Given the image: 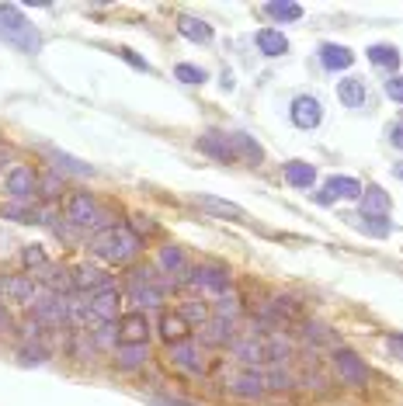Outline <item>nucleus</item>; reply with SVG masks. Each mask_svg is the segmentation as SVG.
I'll return each mask as SVG.
<instances>
[{"mask_svg":"<svg viewBox=\"0 0 403 406\" xmlns=\"http://www.w3.org/2000/svg\"><path fill=\"white\" fill-rule=\"evenodd\" d=\"M74 282H77V288H90L94 295L105 292V288H112V278H108L101 268H90V264H83V268L74 271Z\"/></svg>","mask_w":403,"mask_h":406,"instance_id":"22","label":"nucleus"},{"mask_svg":"<svg viewBox=\"0 0 403 406\" xmlns=\"http://www.w3.org/2000/svg\"><path fill=\"white\" fill-rule=\"evenodd\" d=\"M306 337H310V340H317V344H330V340H334V333H330L327 326H320V323H306Z\"/></svg>","mask_w":403,"mask_h":406,"instance_id":"45","label":"nucleus"},{"mask_svg":"<svg viewBox=\"0 0 403 406\" xmlns=\"http://www.w3.org/2000/svg\"><path fill=\"white\" fill-rule=\"evenodd\" d=\"M285 181H288L292 188H313V181H317V167H313V163H303V160L285 163Z\"/></svg>","mask_w":403,"mask_h":406,"instance_id":"26","label":"nucleus"},{"mask_svg":"<svg viewBox=\"0 0 403 406\" xmlns=\"http://www.w3.org/2000/svg\"><path fill=\"white\" fill-rule=\"evenodd\" d=\"M4 295L14 299V302H35V282H32L28 275L4 278Z\"/></svg>","mask_w":403,"mask_h":406,"instance_id":"23","label":"nucleus"},{"mask_svg":"<svg viewBox=\"0 0 403 406\" xmlns=\"http://www.w3.org/2000/svg\"><path fill=\"white\" fill-rule=\"evenodd\" d=\"M112 344H119V326L98 323V330H94V347H112Z\"/></svg>","mask_w":403,"mask_h":406,"instance_id":"38","label":"nucleus"},{"mask_svg":"<svg viewBox=\"0 0 403 406\" xmlns=\"http://www.w3.org/2000/svg\"><path fill=\"white\" fill-rule=\"evenodd\" d=\"M362 215H372V219H382L386 212H390V195L379 188V184H372L368 191H362Z\"/></svg>","mask_w":403,"mask_h":406,"instance_id":"21","label":"nucleus"},{"mask_svg":"<svg viewBox=\"0 0 403 406\" xmlns=\"http://www.w3.org/2000/svg\"><path fill=\"white\" fill-rule=\"evenodd\" d=\"M223 90H233V73H223Z\"/></svg>","mask_w":403,"mask_h":406,"instance_id":"54","label":"nucleus"},{"mask_svg":"<svg viewBox=\"0 0 403 406\" xmlns=\"http://www.w3.org/2000/svg\"><path fill=\"white\" fill-rule=\"evenodd\" d=\"M87 306H90V320H98V323H112V320L119 316V292L105 288V292L90 295Z\"/></svg>","mask_w":403,"mask_h":406,"instance_id":"13","label":"nucleus"},{"mask_svg":"<svg viewBox=\"0 0 403 406\" xmlns=\"http://www.w3.org/2000/svg\"><path fill=\"white\" fill-rule=\"evenodd\" d=\"M115 326H119V344H146L150 340V320H146V313H125Z\"/></svg>","mask_w":403,"mask_h":406,"instance_id":"8","label":"nucleus"},{"mask_svg":"<svg viewBox=\"0 0 403 406\" xmlns=\"http://www.w3.org/2000/svg\"><path fill=\"white\" fill-rule=\"evenodd\" d=\"M160 333H163L167 344H181V340L192 337V323H188L181 313H163L160 316Z\"/></svg>","mask_w":403,"mask_h":406,"instance_id":"18","label":"nucleus"},{"mask_svg":"<svg viewBox=\"0 0 403 406\" xmlns=\"http://www.w3.org/2000/svg\"><path fill=\"white\" fill-rule=\"evenodd\" d=\"M0 35L11 42V45H18L21 52H39V45H42L39 28L21 14L18 4H0Z\"/></svg>","mask_w":403,"mask_h":406,"instance_id":"2","label":"nucleus"},{"mask_svg":"<svg viewBox=\"0 0 403 406\" xmlns=\"http://www.w3.org/2000/svg\"><path fill=\"white\" fill-rule=\"evenodd\" d=\"M129 295L139 302V306H146V309H157L163 302V295H160V288L157 285H132L129 288Z\"/></svg>","mask_w":403,"mask_h":406,"instance_id":"31","label":"nucleus"},{"mask_svg":"<svg viewBox=\"0 0 403 406\" xmlns=\"http://www.w3.org/2000/svg\"><path fill=\"white\" fill-rule=\"evenodd\" d=\"M230 389H233L237 396H243V400H261L264 389H268V378H264L261 371H240V375L230 378Z\"/></svg>","mask_w":403,"mask_h":406,"instance_id":"12","label":"nucleus"},{"mask_svg":"<svg viewBox=\"0 0 403 406\" xmlns=\"http://www.w3.org/2000/svg\"><path fill=\"white\" fill-rule=\"evenodd\" d=\"M334 368H337V375L348 382V386H365L368 382V368L365 362L355 354V351H334Z\"/></svg>","mask_w":403,"mask_h":406,"instance_id":"5","label":"nucleus"},{"mask_svg":"<svg viewBox=\"0 0 403 406\" xmlns=\"http://www.w3.org/2000/svg\"><path fill=\"white\" fill-rule=\"evenodd\" d=\"M393 174H397V177H403V163H397V167H393Z\"/></svg>","mask_w":403,"mask_h":406,"instance_id":"55","label":"nucleus"},{"mask_svg":"<svg viewBox=\"0 0 403 406\" xmlns=\"http://www.w3.org/2000/svg\"><path fill=\"white\" fill-rule=\"evenodd\" d=\"M170 362L177 368H185V371H202V358L199 351H195V344H188V340H181V344H170V354H167Z\"/></svg>","mask_w":403,"mask_h":406,"instance_id":"24","label":"nucleus"},{"mask_svg":"<svg viewBox=\"0 0 403 406\" xmlns=\"http://www.w3.org/2000/svg\"><path fill=\"white\" fill-rule=\"evenodd\" d=\"M230 136V146H233V153H237V160H247V163H261L264 160V150L247 136V132H226Z\"/></svg>","mask_w":403,"mask_h":406,"instance_id":"20","label":"nucleus"},{"mask_svg":"<svg viewBox=\"0 0 403 406\" xmlns=\"http://www.w3.org/2000/svg\"><path fill=\"white\" fill-rule=\"evenodd\" d=\"M177 32L192 42H212V25H205L202 18H192V14L177 18Z\"/></svg>","mask_w":403,"mask_h":406,"instance_id":"30","label":"nucleus"},{"mask_svg":"<svg viewBox=\"0 0 403 406\" xmlns=\"http://www.w3.org/2000/svg\"><path fill=\"white\" fill-rule=\"evenodd\" d=\"M264 378H268L271 389H292V375H288V371H271V375H264Z\"/></svg>","mask_w":403,"mask_h":406,"instance_id":"47","label":"nucleus"},{"mask_svg":"<svg viewBox=\"0 0 403 406\" xmlns=\"http://www.w3.org/2000/svg\"><path fill=\"white\" fill-rule=\"evenodd\" d=\"M271 313H275V316H279V320H282V316H292V320H296V316H299V313H303V306H299V302H296V299H275V302H271Z\"/></svg>","mask_w":403,"mask_h":406,"instance_id":"40","label":"nucleus"},{"mask_svg":"<svg viewBox=\"0 0 403 406\" xmlns=\"http://www.w3.org/2000/svg\"><path fill=\"white\" fill-rule=\"evenodd\" d=\"M160 406H195V403H181V400H157Z\"/></svg>","mask_w":403,"mask_h":406,"instance_id":"53","label":"nucleus"},{"mask_svg":"<svg viewBox=\"0 0 403 406\" xmlns=\"http://www.w3.org/2000/svg\"><path fill=\"white\" fill-rule=\"evenodd\" d=\"M368 59L375 66H400V49L397 45H368Z\"/></svg>","mask_w":403,"mask_h":406,"instance_id":"32","label":"nucleus"},{"mask_svg":"<svg viewBox=\"0 0 403 406\" xmlns=\"http://www.w3.org/2000/svg\"><path fill=\"white\" fill-rule=\"evenodd\" d=\"M39 195L42 198H56V195H63V177L59 174H49V177H42L39 181Z\"/></svg>","mask_w":403,"mask_h":406,"instance_id":"41","label":"nucleus"},{"mask_svg":"<svg viewBox=\"0 0 403 406\" xmlns=\"http://www.w3.org/2000/svg\"><path fill=\"white\" fill-rule=\"evenodd\" d=\"M288 115H292V122L299 125V129H317V125L323 122V105L313 94H299V97L292 101Z\"/></svg>","mask_w":403,"mask_h":406,"instance_id":"7","label":"nucleus"},{"mask_svg":"<svg viewBox=\"0 0 403 406\" xmlns=\"http://www.w3.org/2000/svg\"><path fill=\"white\" fill-rule=\"evenodd\" d=\"M119 56H122V59H125V63H132V66H136V70H146V73H150V70H153V66H150V63H146V59H139V56H136V52H132V49H119Z\"/></svg>","mask_w":403,"mask_h":406,"instance_id":"48","label":"nucleus"},{"mask_svg":"<svg viewBox=\"0 0 403 406\" xmlns=\"http://www.w3.org/2000/svg\"><path fill=\"white\" fill-rule=\"evenodd\" d=\"M174 77L185 80V83H205L209 80V73H205L202 66H192V63H177V66H174Z\"/></svg>","mask_w":403,"mask_h":406,"instance_id":"36","label":"nucleus"},{"mask_svg":"<svg viewBox=\"0 0 403 406\" xmlns=\"http://www.w3.org/2000/svg\"><path fill=\"white\" fill-rule=\"evenodd\" d=\"M70 313H74V302L66 295H42L35 302V320L39 323H70Z\"/></svg>","mask_w":403,"mask_h":406,"instance_id":"4","label":"nucleus"},{"mask_svg":"<svg viewBox=\"0 0 403 406\" xmlns=\"http://www.w3.org/2000/svg\"><path fill=\"white\" fill-rule=\"evenodd\" d=\"M21 261H25V268H35V271H42L45 268V250L42 246H25V253H21Z\"/></svg>","mask_w":403,"mask_h":406,"instance_id":"43","label":"nucleus"},{"mask_svg":"<svg viewBox=\"0 0 403 406\" xmlns=\"http://www.w3.org/2000/svg\"><path fill=\"white\" fill-rule=\"evenodd\" d=\"M35 188H39V181H35V174H32L28 167H14V170L7 174V195H11V198L28 202V198L35 195Z\"/></svg>","mask_w":403,"mask_h":406,"instance_id":"11","label":"nucleus"},{"mask_svg":"<svg viewBox=\"0 0 403 406\" xmlns=\"http://www.w3.org/2000/svg\"><path fill=\"white\" fill-rule=\"evenodd\" d=\"M0 288H4V278H0Z\"/></svg>","mask_w":403,"mask_h":406,"instance_id":"56","label":"nucleus"},{"mask_svg":"<svg viewBox=\"0 0 403 406\" xmlns=\"http://www.w3.org/2000/svg\"><path fill=\"white\" fill-rule=\"evenodd\" d=\"M90 250L108 264H129L139 253V237L129 226H108L90 240Z\"/></svg>","mask_w":403,"mask_h":406,"instance_id":"1","label":"nucleus"},{"mask_svg":"<svg viewBox=\"0 0 403 406\" xmlns=\"http://www.w3.org/2000/svg\"><path fill=\"white\" fill-rule=\"evenodd\" d=\"M11 326H14V320H11V313H7V306L0 302V333H7Z\"/></svg>","mask_w":403,"mask_h":406,"instance_id":"50","label":"nucleus"},{"mask_svg":"<svg viewBox=\"0 0 403 406\" xmlns=\"http://www.w3.org/2000/svg\"><path fill=\"white\" fill-rule=\"evenodd\" d=\"M146 362V344H119L115 347V365L122 371H132V368H139Z\"/></svg>","mask_w":403,"mask_h":406,"instance_id":"28","label":"nucleus"},{"mask_svg":"<svg viewBox=\"0 0 403 406\" xmlns=\"http://www.w3.org/2000/svg\"><path fill=\"white\" fill-rule=\"evenodd\" d=\"M66 219H70L74 226H83V229H90V226H101L108 215L101 212V205L94 202V195H87V191H77V195H70V202H66Z\"/></svg>","mask_w":403,"mask_h":406,"instance_id":"3","label":"nucleus"},{"mask_svg":"<svg viewBox=\"0 0 403 406\" xmlns=\"http://www.w3.org/2000/svg\"><path fill=\"white\" fill-rule=\"evenodd\" d=\"M216 316H219V320H230V323H233V320L240 316V302H237L233 295H230V299L223 295V299L216 302Z\"/></svg>","mask_w":403,"mask_h":406,"instance_id":"39","label":"nucleus"},{"mask_svg":"<svg viewBox=\"0 0 403 406\" xmlns=\"http://www.w3.org/2000/svg\"><path fill=\"white\" fill-rule=\"evenodd\" d=\"M42 153L56 163V170H59V174H77V177H90V174H94V167H90V163L77 160V157H70V153H63V150L42 146Z\"/></svg>","mask_w":403,"mask_h":406,"instance_id":"14","label":"nucleus"},{"mask_svg":"<svg viewBox=\"0 0 403 406\" xmlns=\"http://www.w3.org/2000/svg\"><path fill=\"white\" fill-rule=\"evenodd\" d=\"M320 63L327 70H348L355 63V52L348 45H337V42H323L320 45Z\"/></svg>","mask_w":403,"mask_h":406,"instance_id":"16","label":"nucleus"},{"mask_svg":"<svg viewBox=\"0 0 403 406\" xmlns=\"http://www.w3.org/2000/svg\"><path fill=\"white\" fill-rule=\"evenodd\" d=\"M386 344H390V351H393L397 358H403V337H397V333H393V337H386Z\"/></svg>","mask_w":403,"mask_h":406,"instance_id":"51","label":"nucleus"},{"mask_svg":"<svg viewBox=\"0 0 403 406\" xmlns=\"http://www.w3.org/2000/svg\"><path fill=\"white\" fill-rule=\"evenodd\" d=\"M233 354L240 358L243 365H257V362H268V354H264V340H257V333H254L250 340H237V344H233Z\"/></svg>","mask_w":403,"mask_h":406,"instance_id":"29","label":"nucleus"},{"mask_svg":"<svg viewBox=\"0 0 403 406\" xmlns=\"http://www.w3.org/2000/svg\"><path fill=\"white\" fill-rule=\"evenodd\" d=\"M264 14L275 21H299L303 18V4H264Z\"/></svg>","mask_w":403,"mask_h":406,"instance_id":"33","label":"nucleus"},{"mask_svg":"<svg viewBox=\"0 0 403 406\" xmlns=\"http://www.w3.org/2000/svg\"><path fill=\"white\" fill-rule=\"evenodd\" d=\"M254 39H257V49H261L264 56H271V59L288 52V39H285L282 32H275V28H261Z\"/></svg>","mask_w":403,"mask_h":406,"instance_id":"27","label":"nucleus"},{"mask_svg":"<svg viewBox=\"0 0 403 406\" xmlns=\"http://www.w3.org/2000/svg\"><path fill=\"white\" fill-rule=\"evenodd\" d=\"M362 191L365 188L355 177H330V181L323 184V191L317 195V202L330 205V202H337V198H362Z\"/></svg>","mask_w":403,"mask_h":406,"instance_id":"9","label":"nucleus"},{"mask_svg":"<svg viewBox=\"0 0 403 406\" xmlns=\"http://www.w3.org/2000/svg\"><path fill=\"white\" fill-rule=\"evenodd\" d=\"M202 330V344L205 347H223V344H230L233 340V323L230 320H209L205 326H199Z\"/></svg>","mask_w":403,"mask_h":406,"instance_id":"19","label":"nucleus"},{"mask_svg":"<svg viewBox=\"0 0 403 406\" xmlns=\"http://www.w3.org/2000/svg\"><path fill=\"white\" fill-rule=\"evenodd\" d=\"M386 94H390L397 105H403V73L400 77H393V80H386Z\"/></svg>","mask_w":403,"mask_h":406,"instance_id":"49","label":"nucleus"},{"mask_svg":"<svg viewBox=\"0 0 403 406\" xmlns=\"http://www.w3.org/2000/svg\"><path fill=\"white\" fill-rule=\"evenodd\" d=\"M195 146H199L205 157H216L219 163H237V153H233V146H230V136H226V132H205Z\"/></svg>","mask_w":403,"mask_h":406,"instance_id":"10","label":"nucleus"},{"mask_svg":"<svg viewBox=\"0 0 403 406\" xmlns=\"http://www.w3.org/2000/svg\"><path fill=\"white\" fill-rule=\"evenodd\" d=\"M181 316L188 320V323H195V326H205L212 316H209V306L205 302H199V299H192V302H185L181 306Z\"/></svg>","mask_w":403,"mask_h":406,"instance_id":"34","label":"nucleus"},{"mask_svg":"<svg viewBox=\"0 0 403 406\" xmlns=\"http://www.w3.org/2000/svg\"><path fill=\"white\" fill-rule=\"evenodd\" d=\"M390 143L403 150V125H393V129H390Z\"/></svg>","mask_w":403,"mask_h":406,"instance_id":"52","label":"nucleus"},{"mask_svg":"<svg viewBox=\"0 0 403 406\" xmlns=\"http://www.w3.org/2000/svg\"><path fill=\"white\" fill-rule=\"evenodd\" d=\"M129 229H132L136 237H143V233L150 237V233H157V222L146 219V215H132V219H129Z\"/></svg>","mask_w":403,"mask_h":406,"instance_id":"44","label":"nucleus"},{"mask_svg":"<svg viewBox=\"0 0 403 406\" xmlns=\"http://www.w3.org/2000/svg\"><path fill=\"white\" fill-rule=\"evenodd\" d=\"M7 219H18V222H42L39 208H28V205H11V208H7Z\"/></svg>","mask_w":403,"mask_h":406,"instance_id":"42","label":"nucleus"},{"mask_svg":"<svg viewBox=\"0 0 403 406\" xmlns=\"http://www.w3.org/2000/svg\"><path fill=\"white\" fill-rule=\"evenodd\" d=\"M264 354H268V362H285L292 354V347L285 337H271V340H264Z\"/></svg>","mask_w":403,"mask_h":406,"instance_id":"37","label":"nucleus"},{"mask_svg":"<svg viewBox=\"0 0 403 406\" xmlns=\"http://www.w3.org/2000/svg\"><path fill=\"white\" fill-rule=\"evenodd\" d=\"M39 275V282L52 292V295H66V292H74L77 288V282H74V275L70 271H63V268H42V271H35Z\"/></svg>","mask_w":403,"mask_h":406,"instance_id":"15","label":"nucleus"},{"mask_svg":"<svg viewBox=\"0 0 403 406\" xmlns=\"http://www.w3.org/2000/svg\"><path fill=\"white\" fill-rule=\"evenodd\" d=\"M192 285L202 292H212V295H226L230 288V271L226 268H216V264H202L192 271Z\"/></svg>","mask_w":403,"mask_h":406,"instance_id":"6","label":"nucleus"},{"mask_svg":"<svg viewBox=\"0 0 403 406\" xmlns=\"http://www.w3.org/2000/svg\"><path fill=\"white\" fill-rule=\"evenodd\" d=\"M337 97H341L344 108H362L365 101H368V87L358 77H344V80L337 83Z\"/></svg>","mask_w":403,"mask_h":406,"instance_id":"17","label":"nucleus"},{"mask_svg":"<svg viewBox=\"0 0 403 406\" xmlns=\"http://www.w3.org/2000/svg\"><path fill=\"white\" fill-rule=\"evenodd\" d=\"M160 268L163 271H185V250L181 246H163L160 250Z\"/></svg>","mask_w":403,"mask_h":406,"instance_id":"35","label":"nucleus"},{"mask_svg":"<svg viewBox=\"0 0 403 406\" xmlns=\"http://www.w3.org/2000/svg\"><path fill=\"white\" fill-rule=\"evenodd\" d=\"M195 205H199V208H205V212H212V215H223V219H243V215H247L240 205L223 202V198H216V195H199V198H195Z\"/></svg>","mask_w":403,"mask_h":406,"instance_id":"25","label":"nucleus"},{"mask_svg":"<svg viewBox=\"0 0 403 406\" xmlns=\"http://www.w3.org/2000/svg\"><path fill=\"white\" fill-rule=\"evenodd\" d=\"M45 358H49L45 347H25V351H21V365H42Z\"/></svg>","mask_w":403,"mask_h":406,"instance_id":"46","label":"nucleus"}]
</instances>
